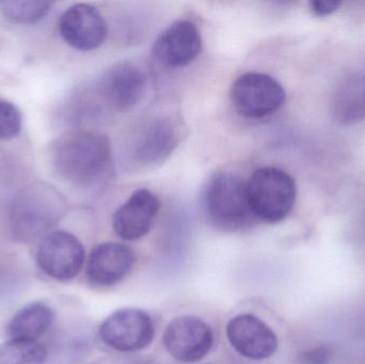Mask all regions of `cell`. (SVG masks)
Listing matches in <instances>:
<instances>
[{"mask_svg":"<svg viewBox=\"0 0 365 364\" xmlns=\"http://www.w3.org/2000/svg\"><path fill=\"white\" fill-rule=\"evenodd\" d=\"M51 162L59 177L68 183L81 187L93 185L111 168L110 141L100 132H70L53 145Z\"/></svg>","mask_w":365,"mask_h":364,"instance_id":"1","label":"cell"},{"mask_svg":"<svg viewBox=\"0 0 365 364\" xmlns=\"http://www.w3.org/2000/svg\"><path fill=\"white\" fill-rule=\"evenodd\" d=\"M66 209V198L56 187L43 182L30 184L11 203V233L21 243L44 239L60 222Z\"/></svg>","mask_w":365,"mask_h":364,"instance_id":"2","label":"cell"},{"mask_svg":"<svg viewBox=\"0 0 365 364\" xmlns=\"http://www.w3.org/2000/svg\"><path fill=\"white\" fill-rule=\"evenodd\" d=\"M247 190L253 217L267 224L283 222L297 200L295 180L276 167L257 169L247 182Z\"/></svg>","mask_w":365,"mask_h":364,"instance_id":"3","label":"cell"},{"mask_svg":"<svg viewBox=\"0 0 365 364\" xmlns=\"http://www.w3.org/2000/svg\"><path fill=\"white\" fill-rule=\"evenodd\" d=\"M202 207L208 219L217 227L236 229L251 216L247 183L231 172L215 173L202 192Z\"/></svg>","mask_w":365,"mask_h":364,"instance_id":"4","label":"cell"},{"mask_svg":"<svg viewBox=\"0 0 365 364\" xmlns=\"http://www.w3.org/2000/svg\"><path fill=\"white\" fill-rule=\"evenodd\" d=\"M287 93L270 75L249 72L240 75L231 88V100L238 115L262 119L274 115L284 104Z\"/></svg>","mask_w":365,"mask_h":364,"instance_id":"5","label":"cell"},{"mask_svg":"<svg viewBox=\"0 0 365 364\" xmlns=\"http://www.w3.org/2000/svg\"><path fill=\"white\" fill-rule=\"evenodd\" d=\"M105 345L121 353L138 352L148 348L155 336L153 320L147 312L135 308L118 310L100 327Z\"/></svg>","mask_w":365,"mask_h":364,"instance_id":"6","label":"cell"},{"mask_svg":"<svg viewBox=\"0 0 365 364\" xmlns=\"http://www.w3.org/2000/svg\"><path fill=\"white\" fill-rule=\"evenodd\" d=\"M83 244L72 233L55 231L44 237L36 250L38 269L60 282L70 281L78 276L85 264Z\"/></svg>","mask_w":365,"mask_h":364,"instance_id":"7","label":"cell"},{"mask_svg":"<svg viewBox=\"0 0 365 364\" xmlns=\"http://www.w3.org/2000/svg\"><path fill=\"white\" fill-rule=\"evenodd\" d=\"M163 341L173 358L184 363H197L212 350L214 333L201 318L184 316L169 323Z\"/></svg>","mask_w":365,"mask_h":364,"instance_id":"8","label":"cell"},{"mask_svg":"<svg viewBox=\"0 0 365 364\" xmlns=\"http://www.w3.org/2000/svg\"><path fill=\"white\" fill-rule=\"evenodd\" d=\"M98 90L110 108L126 113L136 107L145 96L147 77L135 64L120 62L103 74Z\"/></svg>","mask_w":365,"mask_h":364,"instance_id":"9","label":"cell"},{"mask_svg":"<svg viewBox=\"0 0 365 364\" xmlns=\"http://www.w3.org/2000/svg\"><path fill=\"white\" fill-rule=\"evenodd\" d=\"M62 38L73 48L90 51L98 48L107 38V24L98 8L89 4H73L60 17Z\"/></svg>","mask_w":365,"mask_h":364,"instance_id":"10","label":"cell"},{"mask_svg":"<svg viewBox=\"0 0 365 364\" xmlns=\"http://www.w3.org/2000/svg\"><path fill=\"white\" fill-rule=\"evenodd\" d=\"M232 348L245 358L265 360L278 350V337L264 321L252 314H240L227 325Z\"/></svg>","mask_w":365,"mask_h":364,"instance_id":"11","label":"cell"},{"mask_svg":"<svg viewBox=\"0 0 365 364\" xmlns=\"http://www.w3.org/2000/svg\"><path fill=\"white\" fill-rule=\"evenodd\" d=\"M202 51L201 32L190 21L171 24L154 44L156 59L167 68H182L197 59Z\"/></svg>","mask_w":365,"mask_h":364,"instance_id":"12","label":"cell"},{"mask_svg":"<svg viewBox=\"0 0 365 364\" xmlns=\"http://www.w3.org/2000/svg\"><path fill=\"white\" fill-rule=\"evenodd\" d=\"M160 207V199L151 190L137 189L113 214L115 234L124 241H136L145 236L151 230Z\"/></svg>","mask_w":365,"mask_h":364,"instance_id":"13","label":"cell"},{"mask_svg":"<svg viewBox=\"0 0 365 364\" xmlns=\"http://www.w3.org/2000/svg\"><path fill=\"white\" fill-rule=\"evenodd\" d=\"M136 254L124 244L103 243L96 246L88 259V281L98 288H109L119 284L134 266Z\"/></svg>","mask_w":365,"mask_h":364,"instance_id":"14","label":"cell"},{"mask_svg":"<svg viewBox=\"0 0 365 364\" xmlns=\"http://www.w3.org/2000/svg\"><path fill=\"white\" fill-rule=\"evenodd\" d=\"M179 143V132L171 120H151L136 136L132 145V160L141 166L165 162Z\"/></svg>","mask_w":365,"mask_h":364,"instance_id":"15","label":"cell"},{"mask_svg":"<svg viewBox=\"0 0 365 364\" xmlns=\"http://www.w3.org/2000/svg\"><path fill=\"white\" fill-rule=\"evenodd\" d=\"M332 117L344 125L365 120V75L351 73L334 87L330 100Z\"/></svg>","mask_w":365,"mask_h":364,"instance_id":"16","label":"cell"},{"mask_svg":"<svg viewBox=\"0 0 365 364\" xmlns=\"http://www.w3.org/2000/svg\"><path fill=\"white\" fill-rule=\"evenodd\" d=\"M53 309L44 303H32L16 312L6 325L9 341L38 342L51 328Z\"/></svg>","mask_w":365,"mask_h":364,"instance_id":"17","label":"cell"},{"mask_svg":"<svg viewBox=\"0 0 365 364\" xmlns=\"http://www.w3.org/2000/svg\"><path fill=\"white\" fill-rule=\"evenodd\" d=\"M48 350L38 342L6 341L0 345V364H46Z\"/></svg>","mask_w":365,"mask_h":364,"instance_id":"18","label":"cell"},{"mask_svg":"<svg viewBox=\"0 0 365 364\" xmlns=\"http://www.w3.org/2000/svg\"><path fill=\"white\" fill-rule=\"evenodd\" d=\"M51 4L46 1H2L0 10L2 14L19 24H36L44 19L49 11Z\"/></svg>","mask_w":365,"mask_h":364,"instance_id":"19","label":"cell"},{"mask_svg":"<svg viewBox=\"0 0 365 364\" xmlns=\"http://www.w3.org/2000/svg\"><path fill=\"white\" fill-rule=\"evenodd\" d=\"M21 130V111L12 103L0 100V140L15 138Z\"/></svg>","mask_w":365,"mask_h":364,"instance_id":"20","label":"cell"},{"mask_svg":"<svg viewBox=\"0 0 365 364\" xmlns=\"http://www.w3.org/2000/svg\"><path fill=\"white\" fill-rule=\"evenodd\" d=\"M331 359V348L324 345L312 348L302 356L304 364H329Z\"/></svg>","mask_w":365,"mask_h":364,"instance_id":"21","label":"cell"},{"mask_svg":"<svg viewBox=\"0 0 365 364\" xmlns=\"http://www.w3.org/2000/svg\"><path fill=\"white\" fill-rule=\"evenodd\" d=\"M341 6L342 2L336 0H313L310 2V10L317 16L324 17L334 14Z\"/></svg>","mask_w":365,"mask_h":364,"instance_id":"22","label":"cell"}]
</instances>
